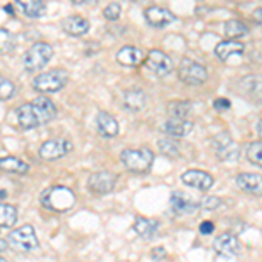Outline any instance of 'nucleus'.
Segmentation results:
<instances>
[{
    "label": "nucleus",
    "mask_w": 262,
    "mask_h": 262,
    "mask_svg": "<svg viewBox=\"0 0 262 262\" xmlns=\"http://www.w3.org/2000/svg\"><path fill=\"white\" fill-rule=\"evenodd\" d=\"M58 114L56 105L48 96H39L30 103H23L16 108V119L23 129H33L42 124H48Z\"/></svg>",
    "instance_id": "obj_1"
},
{
    "label": "nucleus",
    "mask_w": 262,
    "mask_h": 262,
    "mask_svg": "<svg viewBox=\"0 0 262 262\" xmlns=\"http://www.w3.org/2000/svg\"><path fill=\"white\" fill-rule=\"evenodd\" d=\"M121 161L133 173H145L150 170L154 163V152L149 147H140V149H124L121 152Z\"/></svg>",
    "instance_id": "obj_2"
},
{
    "label": "nucleus",
    "mask_w": 262,
    "mask_h": 262,
    "mask_svg": "<svg viewBox=\"0 0 262 262\" xmlns=\"http://www.w3.org/2000/svg\"><path fill=\"white\" fill-rule=\"evenodd\" d=\"M7 245L16 252L28 253L39 247V238H37L33 226L27 224V226H21L18 229L11 231V234L7 236Z\"/></svg>",
    "instance_id": "obj_3"
},
{
    "label": "nucleus",
    "mask_w": 262,
    "mask_h": 262,
    "mask_svg": "<svg viewBox=\"0 0 262 262\" xmlns=\"http://www.w3.org/2000/svg\"><path fill=\"white\" fill-rule=\"evenodd\" d=\"M67 82H69V72L63 69H53L33 79V90L40 93H56L63 90Z\"/></svg>",
    "instance_id": "obj_4"
},
{
    "label": "nucleus",
    "mask_w": 262,
    "mask_h": 262,
    "mask_svg": "<svg viewBox=\"0 0 262 262\" xmlns=\"http://www.w3.org/2000/svg\"><path fill=\"white\" fill-rule=\"evenodd\" d=\"M75 194L67 187H53L42 196V205L51 212H67L74 206Z\"/></svg>",
    "instance_id": "obj_5"
},
{
    "label": "nucleus",
    "mask_w": 262,
    "mask_h": 262,
    "mask_svg": "<svg viewBox=\"0 0 262 262\" xmlns=\"http://www.w3.org/2000/svg\"><path fill=\"white\" fill-rule=\"evenodd\" d=\"M51 58H53V48H51V44H48V42H37V44H33L25 53L23 58L25 69L28 72L42 70L51 61Z\"/></svg>",
    "instance_id": "obj_6"
},
{
    "label": "nucleus",
    "mask_w": 262,
    "mask_h": 262,
    "mask_svg": "<svg viewBox=\"0 0 262 262\" xmlns=\"http://www.w3.org/2000/svg\"><path fill=\"white\" fill-rule=\"evenodd\" d=\"M179 79L185 84H191V86H200V84L206 82L208 72L201 63L194 61L191 58H184L179 65Z\"/></svg>",
    "instance_id": "obj_7"
},
{
    "label": "nucleus",
    "mask_w": 262,
    "mask_h": 262,
    "mask_svg": "<svg viewBox=\"0 0 262 262\" xmlns=\"http://www.w3.org/2000/svg\"><path fill=\"white\" fill-rule=\"evenodd\" d=\"M143 61H145V67L156 75V77H166L173 70L171 58L161 49H150Z\"/></svg>",
    "instance_id": "obj_8"
},
{
    "label": "nucleus",
    "mask_w": 262,
    "mask_h": 262,
    "mask_svg": "<svg viewBox=\"0 0 262 262\" xmlns=\"http://www.w3.org/2000/svg\"><path fill=\"white\" fill-rule=\"evenodd\" d=\"M72 149L69 140H63V138H53V140H46L40 145L39 156L44 161H54V159H60L63 156L69 154Z\"/></svg>",
    "instance_id": "obj_9"
},
{
    "label": "nucleus",
    "mask_w": 262,
    "mask_h": 262,
    "mask_svg": "<svg viewBox=\"0 0 262 262\" xmlns=\"http://www.w3.org/2000/svg\"><path fill=\"white\" fill-rule=\"evenodd\" d=\"M213 250L224 257H236L242 252V243L232 232H222L213 239Z\"/></svg>",
    "instance_id": "obj_10"
},
{
    "label": "nucleus",
    "mask_w": 262,
    "mask_h": 262,
    "mask_svg": "<svg viewBox=\"0 0 262 262\" xmlns=\"http://www.w3.org/2000/svg\"><path fill=\"white\" fill-rule=\"evenodd\" d=\"M213 147L217 156L222 161H236L239 158V149L236 145V142H232V138L227 133H221L213 138Z\"/></svg>",
    "instance_id": "obj_11"
},
{
    "label": "nucleus",
    "mask_w": 262,
    "mask_h": 262,
    "mask_svg": "<svg viewBox=\"0 0 262 262\" xmlns=\"http://www.w3.org/2000/svg\"><path fill=\"white\" fill-rule=\"evenodd\" d=\"M116 182H117V177L114 175V173L96 171V173H93L90 177V180H88V187H90V191L95 194H107V192L114 191Z\"/></svg>",
    "instance_id": "obj_12"
},
{
    "label": "nucleus",
    "mask_w": 262,
    "mask_h": 262,
    "mask_svg": "<svg viewBox=\"0 0 262 262\" xmlns=\"http://www.w3.org/2000/svg\"><path fill=\"white\" fill-rule=\"evenodd\" d=\"M182 182L187 187L198 189V191H208L215 184L213 177L203 170H187L185 173H182Z\"/></svg>",
    "instance_id": "obj_13"
},
{
    "label": "nucleus",
    "mask_w": 262,
    "mask_h": 262,
    "mask_svg": "<svg viewBox=\"0 0 262 262\" xmlns=\"http://www.w3.org/2000/svg\"><path fill=\"white\" fill-rule=\"evenodd\" d=\"M143 18H145V21L150 25V27L164 28L175 21V14H173L170 9H166V7L152 6V7H149V9H145V12H143Z\"/></svg>",
    "instance_id": "obj_14"
},
{
    "label": "nucleus",
    "mask_w": 262,
    "mask_h": 262,
    "mask_svg": "<svg viewBox=\"0 0 262 262\" xmlns=\"http://www.w3.org/2000/svg\"><path fill=\"white\" fill-rule=\"evenodd\" d=\"M61 27L69 35L81 37L90 32V21L86 18H82V16H69V18L63 19Z\"/></svg>",
    "instance_id": "obj_15"
},
{
    "label": "nucleus",
    "mask_w": 262,
    "mask_h": 262,
    "mask_svg": "<svg viewBox=\"0 0 262 262\" xmlns=\"http://www.w3.org/2000/svg\"><path fill=\"white\" fill-rule=\"evenodd\" d=\"M170 206L175 213H189V212H194L200 205H198L196 201H192L191 196H187V194L175 191L170 196Z\"/></svg>",
    "instance_id": "obj_16"
},
{
    "label": "nucleus",
    "mask_w": 262,
    "mask_h": 262,
    "mask_svg": "<svg viewBox=\"0 0 262 262\" xmlns=\"http://www.w3.org/2000/svg\"><path fill=\"white\" fill-rule=\"evenodd\" d=\"M143 60H145L143 53L135 46H124L117 53V61L124 67H138L140 63H143Z\"/></svg>",
    "instance_id": "obj_17"
},
{
    "label": "nucleus",
    "mask_w": 262,
    "mask_h": 262,
    "mask_svg": "<svg viewBox=\"0 0 262 262\" xmlns=\"http://www.w3.org/2000/svg\"><path fill=\"white\" fill-rule=\"evenodd\" d=\"M96 126H98L100 135H103L107 138H112L119 133V122H117L116 117H112L107 112H98V116H96Z\"/></svg>",
    "instance_id": "obj_18"
},
{
    "label": "nucleus",
    "mask_w": 262,
    "mask_h": 262,
    "mask_svg": "<svg viewBox=\"0 0 262 262\" xmlns=\"http://www.w3.org/2000/svg\"><path fill=\"white\" fill-rule=\"evenodd\" d=\"M236 184H238L239 189L247 192H255L260 194V187H262V177L259 173H239L236 177Z\"/></svg>",
    "instance_id": "obj_19"
},
{
    "label": "nucleus",
    "mask_w": 262,
    "mask_h": 262,
    "mask_svg": "<svg viewBox=\"0 0 262 262\" xmlns=\"http://www.w3.org/2000/svg\"><path fill=\"white\" fill-rule=\"evenodd\" d=\"M164 131H166L170 137H187L192 131V122L187 119H168L164 122Z\"/></svg>",
    "instance_id": "obj_20"
},
{
    "label": "nucleus",
    "mask_w": 262,
    "mask_h": 262,
    "mask_svg": "<svg viewBox=\"0 0 262 262\" xmlns=\"http://www.w3.org/2000/svg\"><path fill=\"white\" fill-rule=\"evenodd\" d=\"M0 170L6 173H16V175H27L30 166L23 159L14 158V156H6V158H0Z\"/></svg>",
    "instance_id": "obj_21"
},
{
    "label": "nucleus",
    "mask_w": 262,
    "mask_h": 262,
    "mask_svg": "<svg viewBox=\"0 0 262 262\" xmlns=\"http://www.w3.org/2000/svg\"><path fill=\"white\" fill-rule=\"evenodd\" d=\"M245 51V46L238 40H222L215 48V54H217L219 60L226 61L227 58L234 56V54H242Z\"/></svg>",
    "instance_id": "obj_22"
},
{
    "label": "nucleus",
    "mask_w": 262,
    "mask_h": 262,
    "mask_svg": "<svg viewBox=\"0 0 262 262\" xmlns=\"http://www.w3.org/2000/svg\"><path fill=\"white\" fill-rule=\"evenodd\" d=\"M133 229L137 232L138 236H142L143 239H150L156 236V232L159 229V224L156 221H152V219H137L133 224Z\"/></svg>",
    "instance_id": "obj_23"
},
{
    "label": "nucleus",
    "mask_w": 262,
    "mask_h": 262,
    "mask_svg": "<svg viewBox=\"0 0 262 262\" xmlns=\"http://www.w3.org/2000/svg\"><path fill=\"white\" fill-rule=\"evenodd\" d=\"M18 6L23 9L28 18H42L48 12V6L44 0H19Z\"/></svg>",
    "instance_id": "obj_24"
},
{
    "label": "nucleus",
    "mask_w": 262,
    "mask_h": 262,
    "mask_svg": "<svg viewBox=\"0 0 262 262\" xmlns=\"http://www.w3.org/2000/svg\"><path fill=\"white\" fill-rule=\"evenodd\" d=\"M18 221V208L9 203H0V227L9 229Z\"/></svg>",
    "instance_id": "obj_25"
},
{
    "label": "nucleus",
    "mask_w": 262,
    "mask_h": 262,
    "mask_svg": "<svg viewBox=\"0 0 262 262\" xmlns=\"http://www.w3.org/2000/svg\"><path fill=\"white\" fill-rule=\"evenodd\" d=\"M168 112H170L171 119H185L192 112V103L187 100L171 101L168 103Z\"/></svg>",
    "instance_id": "obj_26"
},
{
    "label": "nucleus",
    "mask_w": 262,
    "mask_h": 262,
    "mask_svg": "<svg viewBox=\"0 0 262 262\" xmlns=\"http://www.w3.org/2000/svg\"><path fill=\"white\" fill-rule=\"evenodd\" d=\"M145 100H147L145 93L140 90H131L126 93V96H124L126 107L131 108V111H142V108L145 107Z\"/></svg>",
    "instance_id": "obj_27"
},
{
    "label": "nucleus",
    "mask_w": 262,
    "mask_h": 262,
    "mask_svg": "<svg viewBox=\"0 0 262 262\" xmlns=\"http://www.w3.org/2000/svg\"><path fill=\"white\" fill-rule=\"evenodd\" d=\"M224 32H226L227 37H231V39H238V37H245L248 32V27L245 23L238 19H229L226 25H224Z\"/></svg>",
    "instance_id": "obj_28"
},
{
    "label": "nucleus",
    "mask_w": 262,
    "mask_h": 262,
    "mask_svg": "<svg viewBox=\"0 0 262 262\" xmlns=\"http://www.w3.org/2000/svg\"><path fill=\"white\" fill-rule=\"evenodd\" d=\"M16 46V37L14 33L7 28L0 27V54H7L14 49Z\"/></svg>",
    "instance_id": "obj_29"
},
{
    "label": "nucleus",
    "mask_w": 262,
    "mask_h": 262,
    "mask_svg": "<svg viewBox=\"0 0 262 262\" xmlns=\"http://www.w3.org/2000/svg\"><path fill=\"white\" fill-rule=\"evenodd\" d=\"M260 152H262V143H260V140L252 142L250 145H248V149H247L248 161H250L252 164H255V166H260V164H262Z\"/></svg>",
    "instance_id": "obj_30"
},
{
    "label": "nucleus",
    "mask_w": 262,
    "mask_h": 262,
    "mask_svg": "<svg viewBox=\"0 0 262 262\" xmlns=\"http://www.w3.org/2000/svg\"><path fill=\"white\" fill-rule=\"evenodd\" d=\"M14 91H16L14 82H12L11 79L2 77V75H0V101H2V100H9L11 96L14 95Z\"/></svg>",
    "instance_id": "obj_31"
},
{
    "label": "nucleus",
    "mask_w": 262,
    "mask_h": 262,
    "mask_svg": "<svg viewBox=\"0 0 262 262\" xmlns=\"http://www.w3.org/2000/svg\"><path fill=\"white\" fill-rule=\"evenodd\" d=\"M103 16L107 19H111V21H116L121 16V6H119V4H116V2L108 4V6L103 9Z\"/></svg>",
    "instance_id": "obj_32"
},
{
    "label": "nucleus",
    "mask_w": 262,
    "mask_h": 262,
    "mask_svg": "<svg viewBox=\"0 0 262 262\" xmlns=\"http://www.w3.org/2000/svg\"><path fill=\"white\" fill-rule=\"evenodd\" d=\"M159 147H161V152L166 156H179V147H177L175 142L171 140H159Z\"/></svg>",
    "instance_id": "obj_33"
},
{
    "label": "nucleus",
    "mask_w": 262,
    "mask_h": 262,
    "mask_svg": "<svg viewBox=\"0 0 262 262\" xmlns=\"http://www.w3.org/2000/svg\"><path fill=\"white\" fill-rule=\"evenodd\" d=\"M200 206H203V208H217L219 205H221V200L215 196H205L203 198L201 203H198Z\"/></svg>",
    "instance_id": "obj_34"
},
{
    "label": "nucleus",
    "mask_w": 262,
    "mask_h": 262,
    "mask_svg": "<svg viewBox=\"0 0 262 262\" xmlns=\"http://www.w3.org/2000/svg\"><path fill=\"white\" fill-rule=\"evenodd\" d=\"M215 229V224L212 221H205V222H201V226H200V232L201 234H212Z\"/></svg>",
    "instance_id": "obj_35"
},
{
    "label": "nucleus",
    "mask_w": 262,
    "mask_h": 262,
    "mask_svg": "<svg viewBox=\"0 0 262 262\" xmlns=\"http://www.w3.org/2000/svg\"><path fill=\"white\" fill-rule=\"evenodd\" d=\"M213 107L217 111H227V108H231V101L226 98H217L213 101Z\"/></svg>",
    "instance_id": "obj_36"
},
{
    "label": "nucleus",
    "mask_w": 262,
    "mask_h": 262,
    "mask_svg": "<svg viewBox=\"0 0 262 262\" xmlns=\"http://www.w3.org/2000/svg\"><path fill=\"white\" fill-rule=\"evenodd\" d=\"M150 257L154 260H161V259H164V257H166V250H164V248H152Z\"/></svg>",
    "instance_id": "obj_37"
},
{
    "label": "nucleus",
    "mask_w": 262,
    "mask_h": 262,
    "mask_svg": "<svg viewBox=\"0 0 262 262\" xmlns=\"http://www.w3.org/2000/svg\"><path fill=\"white\" fill-rule=\"evenodd\" d=\"M7 248V239H4L2 236H0V252H4Z\"/></svg>",
    "instance_id": "obj_38"
},
{
    "label": "nucleus",
    "mask_w": 262,
    "mask_h": 262,
    "mask_svg": "<svg viewBox=\"0 0 262 262\" xmlns=\"http://www.w3.org/2000/svg\"><path fill=\"white\" fill-rule=\"evenodd\" d=\"M0 262H9L7 259H4V257H0Z\"/></svg>",
    "instance_id": "obj_39"
}]
</instances>
